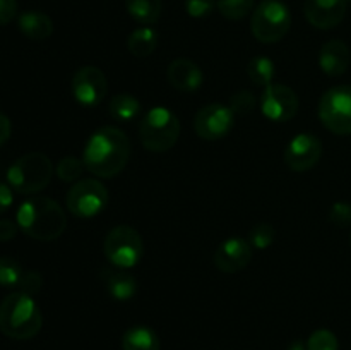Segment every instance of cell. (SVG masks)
<instances>
[{
	"label": "cell",
	"instance_id": "6da1fadb",
	"mask_svg": "<svg viewBox=\"0 0 351 350\" xmlns=\"http://www.w3.org/2000/svg\"><path fill=\"white\" fill-rule=\"evenodd\" d=\"M130 158V141L123 130L105 126L95 130L82 151L86 170L98 178H113Z\"/></svg>",
	"mask_w": 351,
	"mask_h": 350
},
{
	"label": "cell",
	"instance_id": "7a4b0ae2",
	"mask_svg": "<svg viewBox=\"0 0 351 350\" xmlns=\"http://www.w3.org/2000/svg\"><path fill=\"white\" fill-rule=\"evenodd\" d=\"M16 222L19 230H23L31 239L51 242L64 233L67 226V216L64 208L55 199L36 196L26 199L19 206Z\"/></svg>",
	"mask_w": 351,
	"mask_h": 350
},
{
	"label": "cell",
	"instance_id": "3957f363",
	"mask_svg": "<svg viewBox=\"0 0 351 350\" xmlns=\"http://www.w3.org/2000/svg\"><path fill=\"white\" fill-rule=\"evenodd\" d=\"M43 316L31 295L12 292L0 304V331L12 340H29L40 333Z\"/></svg>",
	"mask_w": 351,
	"mask_h": 350
},
{
	"label": "cell",
	"instance_id": "277c9868",
	"mask_svg": "<svg viewBox=\"0 0 351 350\" xmlns=\"http://www.w3.org/2000/svg\"><path fill=\"white\" fill-rule=\"evenodd\" d=\"M53 165L43 153L23 154L7 168V184L19 194H36L51 180Z\"/></svg>",
	"mask_w": 351,
	"mask_h": 350
},
{
	"label": "cell",
	"instance_id": "5b68a950",
	"mask_svg": "<svg viewBox=\"0 0 351 350\" xmlns=\"http://www.w3.org/2000/svg\"><path fill=\"white\" fill-rule=\"evenodd\" d=\"M180 137V120L167 106H153L139 124V139L146 150L165 153Z\"/></svg>",
	"mask_w": 351,
	"mask_h": 350
},
{
	"label": "cell",
	"instance_id": "8992f818",
	"mask_svg": "<svg viewBox=\"0 0 351 350\" xmlns=\"http://www.w3.org/2000/svg\"><path fill=\"white\" fill-rule=\"evenodd\" d=\"M291 26L290 9L281 0H263L250 19L254 38L264 45L278 43L287 36Z\"/></svg>",
	"mask_w": 351,
	"mask_h": 350
},
{
	"label": "cell",
	"instance_id": "52a82bcc",
	"mask_svg": "<svg viewBox=\"0 0 351 350\" xmlns=\"http://www.w3.org/2000/svg\"><path fill=\"white\" fill-rule=\"evenodd\" d=\"M103 253L112 266L130 270L143 259L144 244L136 229L129 225H119L106 233Z\"/></svg>",
	"mask_w": 351,
	"mask_h": 350
},
{
	"label": "cell",
	"instance_id": "ba28073f",
	"mask_svg": "<svg viewBox=\"0 0 351 350\" xmlns=\"http://www.w3.org/2000/svg\"><path fill=\"white\" fill-rule=\"evenodd\" d=\"M319 119L322 126L338 136L351 134V86L329 88L319 102Z\"/></svg>",
	"mask_w": 351,
	"mask_h": 350
},
{
	"label": "cell",
	"instance_id": "9c48e42d",
	"mask_svg": "<svg viewBox=\"0 0 351 350\" xmlns=\"http://www.w3.org/2000/svg\"><path fill=\"white\" fill-rule=\"evenodd\" d=\"M108 191L98 178H81L65 194L71 215L77 218H95L108 205Z\"/></svg>",
	"mask_w": 351,
	"mask_h": 350
},
{
	"label": "cell",
	"instance_id": "30bf717a",
	"mask_svg": "<svg viewBox=\"0 0 351 350\" xmlns=\"http://www.w3.org/2000/svg\"><path fill=\"white\" fill-rule=\"evenodd\" d=\"M261 112L271 122H290L298 113V96L290 86L271 84L264 88L259 98Z\"/></svg>",
	"mask_w": 351,
	"mask_h": 350
},
{
	"label": "cell",
	"instance_id": "8fae6325",
	"mask_svg": "<svg viewBox=\"0 0 351 350\" xmlns=\"http://www.w3.org/2000/svg\"><path fill=\"white\" fill-rule=\"evenodd\" d=\"M235 124V113L221 103L202 106L194 117V130L201 139L218 141L228 136Z\"/></svg>",
	"mask_w": 351,
	"mask_h": 350
},
{
	"label": "cell",
	"instance_id": "7c38bea8",
	"mask_svg": "<svg viewBox=\"0 0 351 350\" xmlns=\"http://www.w3.org/2000/svg\"><path fill=\"white\" fill-rule=\"evenodd\" d=\"M72 95H74L75 102L79 105L86 106V108H93L98 106L103 100L106 98L108 93V81L101 69L95 67V65H86L81 67L74 74L71 82Z\"/></svg>",
	"mask_w": 351,
	"mask_h": 350
},
{
	"label": "cell",
	"instance_id": "4fadbf2b",
	"mask_svg": "<svg viewBox=\"0 0 351 350\" xmlns=\"http://www.w3.org/2000/svg\"><path fill=\"white\" fill-rule=\"evenodd\" d=\"M322 143L311 132L297 134L285 148V163L293 172H307L319 163Z\"/></svg>",
	"mask_w": 351,
	"mask_h": 350
},
{
	"label": "cell",
	"instance_id": "5bb4252c",
	"mask_svg": "<svg viewBox=\"0 0 351 350\" xmlns=\"http://www.w3.org/2000/svg\"><path fill=\"white\" fill-rule=\"evenodd\" d=\"M252 246L242 237H232L219 244L215 253V266L223 273H239L252 261Z\"/></svg>",
	"mask_w": 351,
	"mask_h": 350
},
{
	"label": "cell",
	"instance_id": "9a60e30c",
	"mask_svg": "<svg viewBox=\"0 0 351 350\" xmlns=\"http://www.w3.org/2000/svg\"><path fill=\"white\" fill-rule=\"evenodd\" d=\"M346 7V0H305L304 12L317 30H332L345 19Z\"/></svg>",
	"mask_w": 351,
	"mask_h": 350
},
{
	"label": "cell",
	"instance_id": "2e32d148",
	"mask_svg": "<svg viewBox=\"0 0 351 350\" xmlns=\"http://www.w3.org/2000/svg\"><path fill=\"white\" fill-rule=\"evenodd\" d=\"M168 82L182 93H194L204 82V72L191 58H175L167 69Z\"/></svg>",
	"mask_w": 351,
	"mask_h": 350
},
{
	"label": "cell",
	"instance_id": "e0dca14e",
	"mask_svg": "<svg viewBox=\"0 0 351 350\" xmlns=\"http://www.w3.org/2000/svg\"><path fill=\"white\" fill-rule=\"evenodd\" d=\"M351 51L348 45L341 40H329L319 51V67L326 75L338 78L350 67Z\"/></svg>",
	"mask_w": 351,
	"mask_h": 350
},
{
	"label": "cell",
	"instance_id": "ac0fdd59",
	"mask_svg": "<svg viewBox=\"0 0 351 350\" xmlns=\"http://www.w3.org/2000/svg\"><path fill=\"white\" fill-rule=\"evenodd\" d=\"M101 280L106 292L115 301H130L137 294V280L132 273H129V270L106 266L101 270Z\"/></svg>",
	"mask_w": 351,
	"mask_h": 350
},
{
	"label": "cell",
	"instance_id": "d6986e66",
	"mask_svg": "<svg viewBox=\"0 0 351 350\" xmlns=\"http://www.w3.org/2000/svg\"><path fill=\"white\" fill-rule=\"evenodd\" d=\"M17 27L24 36L33 41H43L53 33V23L50 17L38 10H27L21 14L17 19Z\"/></svg>",
	"mask_w": 351,
	"mask_h": 350
},
{
	"label": "cell",
	"instance_id": "ffe728a7",
	"mask_svg": "<svg viewBox=\"0 0 351 350\" xmlns=\"http://www.w3.org/2000/svg\"><path fill=\"white\" fill-rule=\"evenodd\" d=\"M156 333L147 326H132L122 336V350H160Z\"/></svg>",
	"mask_w": 351,
	"mask_h": 350
},
{
	"label": "cell",
	"instance_id": "44dd1931",
	"mask_svg": "<svg viewBox=\"0 0 351 350\" xmlns=\"http://www.w3.org/2000/svg\"><path fill=\"white\" fill-rule=\"evenodd\" d=\"M125 9L136 23L143 26L156 24L161 16V0H125Z\"/></svg>",
	"mask_w": 351,
	"mask_h": 350
},
{
	"label": "cell",
	"instance_id": "7402d4cb",
	"mask_svg": "<svg viewBox=\"0 0 351 350\" xmlns=\"http://www.w3.org/2000/svg\"><path fill=\"white\" fill-rule=\"evenodd\" d=\"M158 47V33L151 26H143L134 30L127 38V48L136 57H149Z\"/></svg>",
	"mask_w": 351,
	"mask_h": 350
},
{
	"label": "cell",
	"instance_id": "603a6c76",
	"mask_svg": "<svg viewBox=\"0 0 351 350\" xmlns=\"http://www.w3.org/2000/svg\"><path fill=\"white\" fill-rule=\"evenodd\" d=\"M108 113L117 122H130L141 113V102L130 93H119L110 100Z\"/></svg>",
	"mask_w": 351,
	"mask_h": 350
},
{
	"label": "cell",
	"instance_id": "cb8c5ba5",
	"mask_svg": "<svg viewBox=\"0 0 351 350\" xmlns=\"http://www.w3.org/2000/svg\"><path fill=\"white\" fill-rule=\"evenodd\" d=\"M247 75H249L252 84L259 86V88H267V86L273 84L274 62L269 57L257 55L247 65Z\"/></svg>",
	"mask_w": 351,
	"mask_h": 350
},
{
	"label": "cell",
	"instance_id": "d4e9b609",
	"mask_svg": "<svg viewBox=\"0 0 351 350\" xmlns=\"http://www.w3.org/2000/svg\"><path fill=\"white\" fill-rule=\"evenodd\" d=\"M84 170L86 167L82 158L75 156H64L55 165V174L62 182H74L75 184L77 180H81V175L84 174Z\"/></svg>",
	"mask_w": 351,
	"mask_h": 350
},
{
	"label": "cell",
	"instance_id": "484cf974",
	"mask_svg": "<svg viewBox=\"0 0 351 350\" xmlns=\"http://www.w3.org/2000/svg\"><path fill=\"white\" fill-rule=\"evenodd\" d=\"M24 270L19 261L10 256H0V287L14 288L19 285Z\"/></svg>",
	"mask_w": 351,
	"mask_h": 350
},
{
	"label": "cell",
	"instance_id": "4316f807",
	"mask_svg": "<svg viewBox=\"0 0 351 350\" xmlns=\"http://www.w3.org/2000/svg\"><path fill=\"white\" fill-rule=\"evenodd\" d=\"M256 0H216L219 14L230 21H240L254 9Z\"/></svg>",
	"mask_w": 351,
	"mask_h": 350
},
{
	"label": "cell",
	"instance_id": "83f0119b",
	"mask_svg": "<svg viewBox=\"0 0 351 350\" xmlns=\"http://www.w3.org/2000/svg\"><path fill=\"white\" fill-rule=\"evenodd\" d=\"M274 237H276V232H274L273 226L267 225V223H259V225H256L250 230L247 240L252 246V249L264 250L273 246Z\"/></svg>",
	"mask_w": 351,
	"mask_h": 350
},
{
	"label": "cell",
	"instance_id": "f1b7e54d",
	"mask_svg": "<svg viewBox=\"0 0 351 350\" xmlns=\"http://www.w3.org/2000/svg\"><path fill=\"white\" fill-rule=\"evenodd\" d=\"M257 96L249 89H240L230 98V108L235 115H249L256 110Z\"/></svg>",
	"mask_w": 351,
	"mask_h": 350
},
{
	"label": "cell",
	"instance_id": "f546056e",
	"mask_svg": "<svg viewBox=\"0 0 351 350\" xmlns=\"http://www.w3.org/2000/svg\"><path fill=\"white\" fill-rule=\"evenodd\" d=\"M307 350H339L338 338L329 329H317L308 336Z\"/></svg>",
	"mask_w": 351,
	"mask_h": 350
},
{
	"label": "cell",
	"instance_id": "4dcf8cb0",
	"mask_svg": "<svg viewBox=\"0 0 351 350\" xmlns=\"http://www.w3.org/2000/svg\"><path fill=\"white\" fill-rule=\"evenodd\" d=\"M216 9V0H185V10L194 19H204Z\"/></svg>",
	"mask_w": 351,
	"mask_h": 350
},
{
	"label": "cell",
	"instance_id": "1f68e13d",
	"mask_svg": "<svg viewBox=\"0 0 351 350\" xmlns=\"http://www.w3.org/2000/svg\"><path fill=\"white\" fill-rule=\"evenodd\" d=\"M329 222L335 223L336 226H341V229H346V226L351 225V202L339 201L335 202L329 211Z\"/></svg>",
	"mask_w": 351,
	"mask_h": 350
},
{
	"label": "cell",
	"instance_id": "d6a6232c",
	"mask_svg": "<svg viewBox=\"0 0 351 350\" xmlns=\"http://www.w3.org/2000/svg\"><path fill=\"white\" fill-rule=\"evenodd\" d=\"M41 285H43V278H41V275L38 273V271L29 270V271H24L17 288H19V292H23V294H27L33 297L34 294H38V292L41 290Z\"/></svg>",
	"mask_w": 351,
	"mask_h": 350
},
{
	"label": "cell",
	"instance_id": "836d02e7",
	"mask_svg": "<svg viewBox=\"0 0 351 350\" xmlns=\"http://www.w3.org/2000/svg\"><path fill=\"white\" fill-rule=\"evenodd\" d=\"M17 16V0H0V26L9 24Z\"/></svg>",
	"mask_w": 351,
	"mask_h": 350
},
{
	"label": "cell",
	"instance_id": "e575fe53",
	"mask_svg": "<svg viewBox=\"0 0 351 350\" xmlns=\"http://www.w3.org/2000/svg\"><path fill=\"white\" fill-rule=\"evenodd\" d=\"M17 230V222H12L9 218H0V242H7V240H12L16 237Z\"/></svg>",
	"mask_w": 351,
	"mask_h": 350
},
{
	"label": "cell",
	"instance_id": "d590c367",
	"mask_svg": "<svg viewBox=\"0 0 351 350\" xmlns=\"http://www.w3.org/2000/svg\"><path fill=\"white\" fill-rule=\"evenodd\" d=\"M12 187H10L9 184H5V182H0V215H3V213L12 206Z\"/></svg>",
	"mask_w": 351,
	"mask_h": 350
},
{
	"label": "cell",
	"instance_id": "8d00e7d4",
	"mask_svg": "<svg viewBox=\"0 0 351 350\" xmlns=\"http://www.w3.org/2000/svg\"><path fill=\"white\" fill-rule=\"evenodd\" d=\"M10 134H12V124L5 113L0 112V146H3L9 141Z\"/></svg>",
	"mask_w": 351,
	"mask_h": 350
},
{
	"label": "cell",
	"instance_id": "74e56055",
	"mask_svg": "<svg viewBox=\"0 0 351 350\" xmlns=\"http://www.w3.org/2000/svg\"><path fill=\"white\" fill-rule=\"evenodd\" d=\"M288 350H307V345H304V342H300V340H295V342L288 347Z\"/></svg>",
	"mask_w": 351,
	"mask_h": 350
},
{
	"label": "cell",
	"instance_id": "f35d334b",
	"mask_svg": "<svg viewBox=\"0 0 351 350\" xmlns=\"http://www.w3.org/2000/svg\"><path fill=\"white\" fill-rule=\"evenodd\" d=\"M350 246H351V232H350Z\"/></svg>",
	"mask_w": 351,
	"mask_h": 350
},
{
	"label": "cell",
	"instance_id": "ab89813d",
	"mask_svg": "<svg viewBox=\"0 0 351 350\" xmlns=\"http://www.w3.org/2000/svg\"><path fill=\"white\" fill-rule=\"evenodd\" d=\"M346 2H351V0H346Z\"/></svg>",
	"mask_w": 351,
	"mask_h": 350
}]
</instances>
